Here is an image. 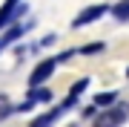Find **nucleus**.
Instances as JSON below:
<instances>
[{
	"label": "nucleus",
	"mask_w": 129,
	"mask_h": 127,
	"mask_svg": "<svg viewBox=\"0 0 129 127\" xmlns=\"http://www.w3.org/2000/svg\"><path fill=\"white\" fill-rule=\"evenodd\" d=\"M109 12V6H103V3H98V6H89V9H83L78 17L72 20V26L75 29H80V26H86V23H92V20H98V17H103V14Z\"/></svg>",
	"instance_id": "3"
},
{
	"label": "nucleus",
	"mask_w": 129,
	"mask_h": 127,
	"mask_svg": "<svg viewBox=\"0 0 129 127\" xmlns=\"http://www.w3.org/2000/svg\"><path fill=\"white\" fill-rule=\"evenodd\" d=\"M55 58H49V61H40V64H37L35 66V72H32V75H29V87H40L43 84V81H49V75H52V72H55Z\"/></svg>",
	"instance_id": "2"
},
{
	"label": "nucleus",
	"mask_w": 129,
	"mask_h": 127,
	"mask_svg": "<svg viewBox=\"0 0 129 127\" xmlns=\"http://www.w3.org/2000/svg\"><path fill=\"white\" fill-rule=\"evenodd\" d=\"M129 118V104H112L95 116V127H120Z\"/></svg>",
	"instance_id": "1"
},
{
	"label": "nucleus",
	"mask_w": 129,
	"mask_h": 127,
	"mask_svg": "<svg viewBox=\"0 0 129 127\" xmlns=\"http://www.w3.org/2000/svg\"><path fill=\"white\" fill-rule=\"evenodd\" d=\"M29 98H32V101H52V89H40V87H35Z\"/></svg>",
	"instance_id": "7"
},
{
	"label": "nucleus",
	"mask_w": 129,
	"mask_h": 127,
	"mask_svg": "<svg viewBox=\"0 0 129 127\" xmlns=\"http://www.w3.org/2000/svg\"><path fill=\"white\" fill-rule=\"evenodd\" d=\"M17 9H20V0H6V3H3V9H0V29L9 26L12 20H14Z\"/></svg>",
	"instance_id": "4"
},
{
	"label": "nucleus",
	"mask_w": 129,
	"mask_h": 127,
	"mask_svg": "<svg viewBox=\"0 0 129 127\" xmlns=\"http://www.w3.org/2000/svg\"><path fill=\"white\" fill-rule=\"evenodd\" d=\"M112 14H115L118 20H129V0H120V3L112 6Z\"/></svg>",
	"instance_id": "6"
},
{
	"label": "nucleus",
	"mask_w": 129,
	"mask_h": 127,
	"mask_svg": "<svg viewBox=\"0 0 129 127\" xmlns=\"http://www.w3.org/2000/svg\"><path fill=\"white\" fill-rule=\"evenodd\" d=\"M20 32H23V29H20V26H14V29H9V32L3 35V41H0V49H3V46H9V43H12L14 38H17Z\"/></svg>",
	"instance_id": "8"
},
{
	"label": "nucleus",
	"mask_w": 129,
	"mask_h": 127,
	"mask_svg": "<svg viewBox=\"0 0 129 127\" xmlns=\"http://www.w3.org/2000/svg\"><path fill=\"white\" fill-rule=\"evenodd\" d=\"M101 49H103V43H89V46H83V55H95Z\"/></svg>",
	"instance_id": "10"
},
{
	"label": "nucleus",
	"mask_w": 129,
	"mask_h": 127,
	"mask_svg": "<svg viewBox=\"0 0 129 127\" xmlns=\"http://www.w3.org/2000/svg\"><path fill=\"white\" fill-rule=\"evenodd\" d=\"M9 113H14V110H12V104H9V98H6V95H0V118H3V116H9Z\"/></svg>",
	"instance_id": "9"
},
{
	"label": "nucleus",
	"mask_w": 129,
	"mask_h": 127,
	"mask_svg": "<svg viewBox=\"0 0 129 127\" xmlns=\"http://www.w3.org/2000/svg\"><path fill=\"white\" fill-rule=\"evenodd\" d=\"M115 98H118V93H98L92 104H95V107H112Z\"/></svg>",
	"instance_id": "5"
},
{
	"label": "nucleus",
	"mask_w": 129,
	"mask_h": 127,
	"mask_svg": "<svg viewBox=\"0 0 129 127\" xmlns=\"http://www.w3.org/2000/svg\"><path fill=\"white\" fill-rule=\"evenodd\" d=\"M126 75H129V69H126Z\"/></svg>",
	"instance_id": "11"
}]
</instances>
